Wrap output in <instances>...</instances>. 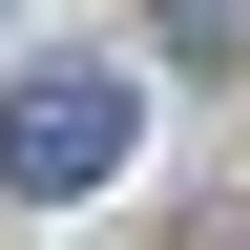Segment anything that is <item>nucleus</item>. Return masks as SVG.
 Returning a JSON list of instances; mask_svg holds the SVG:
<instances>
[{
  "label": "nucleus",
  "instance_id": "nucleus-1",
  "mask_svg": "<svg viewBox=\"0 0 250 250\" xmlns=\"http://www.w3.org/2000/svg\"><path fill=\"white\" fill-rule=\"evenodd\" d=\"M125 146H146V62L104 42L0 62V208H83V188H125Z\"/></svg>",
  "mask_w": 250,
  "mask_h": 250
},
{
  "label": "nucleus",
  "instance_id": "nucleus-2",
  "mask_svg": "<svg viewBox=\"0 0 250 250\" xmlns=\"http://www.w3.org/2000/svg\"><path fill=\"white\" fill-rule=\"evenodd\" d=\"M167 62H250V0H167Z\"/></svg>",
  "mask_w": 250,
  "mask_h": 250
}]
</instances>
